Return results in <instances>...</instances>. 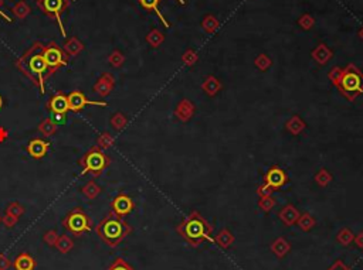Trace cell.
<instances>
[{
	"instance_id": "cell-1",
	"label": "cell",
	"mask_w": 363,
	"mask_h": 270,
	"mask_svg": "<svg viewBox=\"0 0 363 270\" xmlns=\"http://www.w3.org/2000/svg\"><path fill=\"white\" fill-rule=\"evenodd\" d=\"M43 51H44V46L41 43H34L33 47L26 51L17 61L19 70L27 75L34 85L40 88L41 94L46 92V81L51 76Z\"/></svg>"
},
{
	"instance_id": "cell-2",
	"label": "cell",
	"mask_w": 363,
	"mask_h": 270,
	"mask_svg": "<svg viewBox=\"0 0 363 270\" xmlns=\"http://www.w3.org/2000/svg\"><path fill=\"white\" fill-rule=\"evenodd\" d=\"M328 78L332 85L338 88L339 94L349 102H353L363 94V73L352 62L343 68L334 67L328 73Z\"/></svg>"
},
{
	"instance_id": "cell-3",
	"label": "cell",
	"mask_w": 363,
	"mask_h": 270,
	"mask_svg": "<svg viewBox=\"0 0 363 270\" xmlns=\"http://www.w3.org/2000/svg\"><path fill=\"white\" fill-rule=\"evenodd\" d=\"M213 225L206 221L199 211H192L188 217L180 222L176 228L179 233L190 246H199L203 242H214L212 236Z\"/></svg>"
},
{
	"instance_id": "cell-4",
	"label": "cell",
	"mask_w": 363,
	"mask_h": 270,
	"mask_svg": "<svg viewBox=\"0 0 363 270\" xmlns=\"http://www.w3.org/2000/svg\"><path fill=\"white\" fill-rule=\"evenodd\" d=\"M95 231H97V235L100 236L102 242H105L111 247H115L132 232V226L124 218L118 217L116 214H113L111 211L108 215H105L101 220L100 223L95 228Z\"/></svg>"
},
{
	"instance_id": "cell-5",
	"label": "cell",
	"mask_w": 363,
	"mask_h": 270,
	"mask_svg": "<svg viewBox=\"0 0 363 270\" xmlns=\"http://www.w3.org/2000/svg\"><path fill=\"white\" fill-rule=\"evenodd\" d=\"M110 163H111L110 156H107L100 147H92L80 160L83 174H91L94 177H98L100 174H102V172L110 166Z\"/></svg>"
},
{
	"instance_id": "cell-6",
	"label": "cell",
	"mask_w": 363,
	"mask_h": 270,
	"mask_svg": "<svg viewBox=\"0 0 363 270\" xmlns=\"http://www.w3.org/2000/svg\"><path fill=\"white\" fill-rule=\"evenodd\" d=\"M63 226L74 235H83L92 229V221L83 209L74 208L64 217Z\"/></svg>"
},
{
	"instance_id": "cell-7",
	"label": "cell",
	"mask_w": 363,
	"mask_h": 270,
	"mask_svg": "<svg viewBox=\"0 0 363 270\" xmlns=\"http://www.w3.org/2000/svg\"><path fill=\"white\" fill-rule=\"evenodd\" d=\"M43 54H44V60H46V64H47V67L50 70L51 75L54 74L60 67H63V65L67 64V58H65L64 52L54 43L44 46Z\"/></svg>"
},
{
	"instance_id": "cell-8",
	"label": "cell",
	"mask_w": 363,
	"mask_h": 270,
	"mask_svg": "<svg viewBox=\"0 0 363 270\" xmlns=\"http://www.w3.org/2000/svg\"><path fill=\"white\" fill-rule=\"evenodd\" d=\"M38 4H40V7L43 9V12L46 13V14H49L50 17L57 19V23L61 27V33H63V36H65L64 34L63 25H61V14L67 9L68 1L67 0H40Z\"/></svg>"
},
{
	"instance_id": "cell-9",
	"label": "cell",
	"mask_w": 363,
	"mask_h": 270,
	"mask_svg": "<svg viewBox=\"0 0 363 270\" xmlns=\"http://www.w3.org/2000/svg\"><path fill=\"white\" fill-rule=\"evenodd\" d=\"M68 106H70V111L78 112L83 111L85 106H107V102L89 100L80 91H74L68 95Z\"/></svg>"
},
{
	"instance_id": "cell-10",
	"label": "cell",
	"mask_w": 363,
	"mask_h": 270,
	"mask_svg": "<svg viewBox=\"0 0 363 270\" xmlns=\"http://www.w3.org/2000/svg\"><path fill=\"white\" fill-rule=\"evenodd\" d=\"M134 207H135V204H134L132 198L129 196H126V194L116 196L112 199V202H111L112 212L116 214L118 217H121V218H125L126 215H129L134 211Z\"/></svg>"
},
{
	"instance_id": "cell-11",
	"label": "cell",
	"mask_w": 363,
	"mask_h": 270,
	"mask_svg": "<svg viewBox=\"0 0 363 270\" xmlns=\"http://www.w3.org/2000/svg\"><path fill=\"white\" fill-rule=\"evenodd\" d=\"M287 181H288L287 172H284L281 167H278V166H273L264 175V183L268 184L270 187H273L274 190L281 188L282 185L287 184Z\"/></svg>"
},
{
	"instance_id": "cell-12",
	"label": "cell",
	"mask_w": 363,
	"mask_h": 270,
	"mask_svg": "<svg viewBox=\"0 0 363 270\" xmlns=\"http://www.w3.org/2000/svg\"><path fill=\"white\" fill-rule=\"evenodd\" d=\"M195 112H196V106L192 100L189 99H182L175 109V116L180 121V122L186 123L189 122L193 116H195Z\"/></svg>"
},
{
	"instance_id": "cell-13",
	"label": "cell",
	"mask_w": 363,
	"mask_h": 270,
	"mask_svg": "<svg viewBox=\"0 0 363 270\" xmlns=\"http://www.w3.org/2000/svg\"><path fill=\"white\" fill-rule=\"evenodd\" d=\"M47 108H49L53 113H56V115H64V113H67V112L70 111V106H68V97H65L64 94H57V95H54V97L49 100Z\"/></svg>"
},
{
	"instance_id": "cell-14",
	"label": "cell",
	"mask_w": 363,
	"mask_h": 270,
	"mask_svg": "<svg viewBox=\"0 0 363 270\" xmlns=\"http://www.w3.org/2000/svg\"><path fill=\"white\" fill-rule=\"evenodd\" d=\"M49 147H50L49 142H46L43 139H33L27 146V153L34 159H41L47 154Z\"/></svg>"
},
{
	"instance_id": "cell-15",
	"label": "cell",
	"mask_w": 363,
	"mask_h": 270,
	"mask_svg": "<svg viewBox=\"0 0 363 270\" xmlns=\"http://www.w3.org/2000/svg\"><path fill=\"white\" fill-rule=\"evenodd\" d=\"M223 88V84L220 82L219 78H216L214 75H209L204 78V81L201 82V89L204 91V94L207 97H216Z\"/></svg>"
},
{
	"instance_id": "cell-16",
	"label": "cell",
	"mask_w": 363,
	"mask_h": 270,
	"mask_svg": "<svg viewBox=\"0 0 363 270\" xmlns=\"http://www.w3.org/2000/svg\"><path fill=\"white\" fill-rule=\"evenodd\" d=\"M13 268L16 270H34L37 266V262L28 253H20L13 260Z\"/></svg>"
},
{
	"instance_id": "cell-17",
	"label": "cell",
	"mask_w": 363,
	"mask_h": 270,
	"mask_svg": "<svg viewBox=\"0 0 363 270\" xmlns=\"http://www.w3.org/2000/svg\"><path fill=\"white\" fill-rule=\"evenodd\" d=\"M300 211L295 208L294 205H285L284 208L279 211V214H278V217H279V220L284 222L287 226H291V225H294V223H297L298 221V218H300Z\"/></svg>"
},
{
	"instance_id": "cell-18",
	"label": "cell",
	"mask_w": 363,
	"mask_h": 270,
	"mask_svg": "<svg viewBox=\"0 0 363 270\" xmlns=\"http://www.w3.org/2000/svg\"><path fill=\"white\" fill-rule=\"evenodd\" d=\"M270 249H271V252L276 255L277 258L284 259L291 252V244L285 238L281 236V238H277L276 241L270 245Z\"/></svg>"
},
{
	"instance_id": "cell-19",
	"label": "cell",
	"mask_w": 363,
	"mask_h": 270,
	"mask_svg": "<svg viewBox=\"0 0 363 270\" xmlns=\"http://www.w3.org/2000/svg\"><path fill=\"white\" fill-rule=\"evenodd\" d=\"M311 55H312V58L318 62V64L325 65V64H328V62L331 61V58H332V51L328 49L325 44H318V46L312 49Z\"/></svg>"
},
{
	"instance_id": "cell-20",
	"label": "cell",
	"mask_w": 363,
	"mask_h": 270,
	"mask_svg": "<svg viewBox=\"0 0 363 270\" xmlns=\"http://www.w3.org/2000/svg\"><path fill=\"white\" fill-rule=\"evenodd\" d=\"M112 86H113L112 75L105 74L104 76H101L100 81L95 84V86H94V91H95V92H98V94L102 95V97H107V95H110V92H111Z\"/></svg>"
},
{
	"instance_id": "cell-21",
	"label": "cell",
	"mask_w": 363,
	"mask_h": 270,
	"mask_svg": "<svg viewBox=\"0 0 363 270\" xmlns=\"http://www.w3.org/2000/svg\"><path fill=\"white\" fill-rule=\"evenodd\" d=\"M234 241H236V238H234V235L230 232L227 228L224 229H222L220 232L217 233L216 236H214V242L217 244V245L220 246L222 249H228L230 246L234 244Z\"/></svg>"
},
{
	"instance_id": "cell-22",
	"label": "cell",
	"mask_w": 363,
	"mask_h": 270,
	"mask_svg": "<svg viewBox=\"0 0 363 270\" xmlns=\"http://www.w3.org/2000/svg\"><path fill=\"white\" fill-rule=\"evenodd\" d=\"M305 126L307 124L304 122V119H301L298 115H294L292 118H289V121L287 122V130L291 135L298 136L305 130Z\"/></svg>"
},
{
	"instance_id": "cell-23",
	"label": "cell",
	"mask_w": 363,
	"mask_h": 270,
	"mask_svg": "<svg viewBox=\"0 0 363 270\" xmlns=\"http://www.w3.org/2000/svg\"><path fill=\"white\" fill-rule=\"evenodd\" d=\"M297 225H298V228H300L301 231L309 232V231H312L313 228H315L316 221H315V218H313L311 214L304 212L302 215H300V218H298V221H297Z\"/></svg>"
},
{
	"instance_id": "cell-24",
	"label": "cell",
	"mask_w": 363,
	"mask_h": 270,
	"mask_svg": "<svg viewBox=\"0 0 363 270\" xmlns=\"http://www.w3.org/2000/svg\"><path fill=\"white\" fill-rule=\"evenodd\" d=\"M159 1H161V0H139V3H140L142 7H145L146 10H153V12L159 16V19L162 20V23L165 27H170V25L168 23V20L165 19V16H163L162 13H161V10H159Z\"/></svg>"
},
{
	"instance_id": "cell-25",
	"label": "cell",
	"mask_w": 363,
	"mask_h": 270,
	"mask_svg": "<svg viewBox=\"0 0 363 270\" xmlns=\"http://www.w3.org/2000/svg\"><path fill=\"white\" fill-rule=\"evenodd\" d=\"M56 247H57V250L60 252V253H68L73 247H74V242H73V239L71 238H68L67 235H61V236H58V239H57V242H56Z\"/></svg>"
},
{
	"instance_id": "cell-26",
	"label": "cell",
	"mask_w": 363,
	"mask_h": 270,
	"mask_svg": "<svg viewBox=\"0 0 363 270\" xmlns=\"http://www.w3.org/2000/svg\"><path fill=\"white\" fill-rule=\"evenodd\" d=\"M353 239H355V235H353V232L349 228H342L338 232V235H336V241L343 246L351 245Z\"/></svg>"
},
{
	"instance_id": "cell-27",
	"label": "cell",
	"mask_w": 363,
	"mask_h": 270,
	"mask_svg": "<svg viewBox=\"0 0 363 270\" xmlns=\"http://www.w3.org/2000/svg\"><path fill=\"white\" fill-rule=\"evenodd\" d=\"M315 181L319 187H328L329 183L332 181V174L328 172L326 169H321L319 172L315 174Z\"/></svg>"
},
{
	"instance_id": "cell-28",
	"label": "cell",
	"mask_w": 363,
	"mask_h": 270,
	"mask_svg": "<svg viewBox=\"0 0 363 270\" xmlns=\"http://www.w3.org/2000/svg\"><path fill=\"white\" fill-rule=\"evenodd\" d=\"M38 130L44 136H51L57 132V124L53 122L51 119H46V121H43V122L40 123Z\"/></svg>"
},
{
	"instance_id": "cell-29",
	"label": "cell",
	"mask_w": 363,
	"mask_h": 270,
	"mask_svg": "<svg viewBox=\"0 0 363 270\" xmlns=\"http://www.w3.org/2000/svg\"><path fill=\"white\" fill-rule=\"evenodd\" d=\"M201 27L207 31V33H214L216 31V28L219 27V20L212 16V14H207L204 19H203V22H201Z\"/></svg>"
},
{
	"instance_id": "cell-30",
	"label": "cell",
	"mask_w": 363,
	"mask_h": 270,
	"mask_svg": "<svg viewBox=\"0 0 363 270\" xmlns=\"http://www.w3.org/2000/svg\"><path fill=\"white\" fill-rule=\"evenodd\" d=\"M254 65L260 70V71H267L268 68H271L273 65V61L268 55L265 54H260L255 60H254Z\"/></svg>"
},
{
	"instance_id": "cell-31",
	"label": "cell",
	"mask_w": 363,
	"mask_h": 270,
	"mask_svg": "<svg viewBox=\"0 0 363 270\" xmlns=\"http://www.w3.org/2000/svg\"><path fill=\"white\" fill-rule=\"evenodd\" d=\"M81 191H83V194L87 196L88 199H94V198H97L98 194H100V187L95 184V183L89 181L87 185L83 187Z\"/></svg>"
},
{
	"instance_id": "cell-32",
	"label": "cell",
	"mask_w": 363,
	"mask_h": 270,
	"mask_svg": "<svg viewBox=\"0 0 363 270\" xmlns=\"http://www.w3.org/2000/svg\"><path fill=\"white\" fill-rule=\"evenodd\" d=\"M6 214L19 220V218L25 214V208H23L19 202H12V204H9V207L6 208Z\"/></svg>"
},
{
	"instance_id": "cell-33",
	"label": "cell",
	"mask_w": 363,
	"mask_h": 270,
	"mask_svg": "<svg viewBox=\"0 0 363 270\" xmlns=\"http://www.w3.org/2000/svg\"><path fill=\"white\" fill-rule=\"evenodd\" d=\"M258 207H260V209H263L264 212H270L271 209L276 207V199L273 198V196L260 198V201H258Z\"/></svg>"
},
{
	"instance_id": "cell-34",
	"label": "cell",
	"mask_w": 363,
	"mask_h": 270,
	"mask_svg": "<svg viewBox=\"0 0 363 270\" xmlns=\"http://www.w3.org/2000/svg\"><path fill=\"white\" fill-rule=\"evenodd\" d=\"M163 34L159 31V30H153V31H150L149 34H148V43H149L152 47H159V44L163 41Z\"/></svg>"
},
{
	"instance_id": "cell-35",
	"label": "cell",
	"mask_w": 363,
	"mask_h": 270,
	"mask_svg": "<svg viewBox=\"0 0 363 270\" xmlns=\"http://www.w3.org/2000/svg\"><path fill=\"white\" fill-rule=\"evenodd\" d=\"M107 270H135V269H134V268L122 258H116L112 262V265H111Z\"/></svg>"
},
{
	"instance_id": "cell-36",
	"label": "cell",
	"mask_w": 363,
	"mask_h": 270,
	"mask_svg": "<svg viewBox=\"0 0 363 270\" xmlns=\"http://www.w3.org/2000/svg\"><path fill=\"white\" fill-rule=\"evenodd\" d=\"M199 60V55H197V52L195 51V49H189L185 54H183V57H182V61L185 62L188 67H192L193 64H196V61Z\"/></svg>"
},
{
	"instance_id": "cell-37",
	"label": "cell",
	"mask_w": 363,
	"mask_h": 270,
	"mask_svg": "<svg viewBox=\"0 0 363 270\" xmlns=\"http://www.w3.org/2000/svg\"><path fill=\"white\" fill-rule=\"evenodd\" d=\"M111 123H112L113 129L121 130V129H122V127L126 124V118L124 116V113L118 112L116 115H113V118L111 119Z\"/></svg>"
},
{
	"instance_id": "cell-38",
	"label": "cell",
	"mask_w": 363,
	"mask_h": 270,
	"mask_svg": "<svg viewBox=\"0 0 363 270\" xmlns=\"http://www.w3.org/2000/svg\"><path fill=\"white\" fill-rule=\"evenodd\" d=\"M298 25H300L304 30H309V28H312L313 25H315V20H313L312 16H309V14H304L302 17H300Z\"/></svg>"
},
{
	"instance_id": "cell-39",
	"label": "cell",
	"mask_w": 363,
	"mask_h": 270,
	"mask_svg": "<svg viewBox=\"0 0 363 270\" xmlns=\"http://www.w3.org/2000/svg\"><path fill=\"white\" fill-rule=\"evenodd\" d=\"M113 143V139L112 136L110 135V133H104V135H101V137L98 139V147H102V148H108Z\"/></svg>"
},
{
	"instance_id": "cell-40",
	"label": "cell",
	"mask_w": 363,
	"mask_h": 270,
	"mask_svg": "<svg viewBox=\"0 0 363 270\" xmlns=\"http://www.w3.org/2000/svg\"><path fill=\"white\" fill-rule=\"evenodd\" d=\"M274 193V188L270 187L268 184H261L258 188H257V194L260 196V198H264V196H271Z\"/></svg>"
},
{
	"instance_id": "cell-41",
	"label": "cell",
	"mask_w": 363,
	"mask_h": 270,
	"mask_svg": "<svg viewBox=\"0 0 363 270\" xmlns=\"http://www.w3.org/2000/svg\"><path fill=\"white\" fill-rule=\"evenodd\" d=\"M57 239H58V236H57V232H56V231H49V232H46L44 238H43V241L50 246L56 245Z\"/></svg>"
},
{
	"instance_id": "cell-42",
	"label": "cell",
	"mask_w": 363,
	"mask_h": 270,
	"mask_svg": "<svg viewBox=\"0 0 363 270\" xmlns=\"http://www.w3.org/2000/svg\"><path fill=\"white\" fill-rule=\"evenodd\" d=\"M110 62L112 64L113 67H119V65H122V62H124V55H122L121 52L115 51V52L111 54V57H110Z\"/></svg>"
},
{
	"instance_id": "cell-43",
	"label": "cell",
	"mask_w": 363,
	"mask_h": 270,
	"mask_svg": "<svg viewBox=\"0 0 363 270\" xmlns=\"http://www.w3.org/2000/svg\"><path fill=\"white\" fill-rule=\"evenodd\" d=\"M1 222L4 223V226L6 228H13V226H16V223H17V218H14V217H10V215H4L3 218H1Z\"/></svg>"
},
{
	"instance_id": "cell-44",
	"label": "cell",
	"mask_w": 363,
	"mask_h": 270,
	"mask_svg": "<svg viewBox=\"0 0 363 270\" xmlns=\"http://www.w3.org/2000/svg\"><path fill=\"white\" fill-rule=\"evenodd\" d=\"M12 266V262L3 253H0V270H7Z\"/></svg>"
},
{
	"instance_id": "cell-45",
	"label": "cell",
	"mask_w": 363,
	"mask_h": 270,
	"mask_svg": "<svg viewBox=\"0 0 363 270\" xmlns=\"http://www.w3.org/2000/svg\"><path fill=\"white\" fill-rule=\"evenodd\" d=\"M326 270H352V269L348 266V265H345L342 260H336V262H335V263H334L329 269H326Z\"/></svg>"
},
{
	"instance_id": "cell-46",
	"label": "cell",
	"mask_w": 363,
	"mask_h": 270,
	"mask_svg": "<svg viewBox=\"0 0 363 270\" xmlns=\"http://www.w3.org/2000/svg\"><path fill=\"white\" fill-rule=\"evenodd\" d=\"M353 242H355V245L358 246V247L363 249V232H359L358 235H355V239H353Z\"/></svg>"
},
{
	"instance_id": "cell-47",
	"label": "cell",
	"mask_w": 363,
	"mask_h": 270,
	"mask_svg": "<svg viewBox=\"0 0 363 270\" xmlns=\"http://www.w3.org/2000/svg\"><path fill=\"white\" fill-rule=\"evenodd\" d=\"M0 16H1V17H3V19H6V20H7V22H10V23H12V19H10V17H9V16H6V14H4V13L1 12V10H0Z\"/></svg>"
},
{
	"instance_id": "cell-48",
	"label": "cell",
	"mask_w": 363,
	"mask_h": 270,
	"mask_svg": "<svg viewBox=\"0 0 363 270\" xmlns=\"http://www.w3.org/2000/svg\"><path fill=\"white\" fill-rule=\"evenodd\" d=\"M359 36H361V38H362V40H363V27H362V28H361V31H359Z\"/></svg>"
},
{
	"instance_id": "cell-49",
	"label": "cell",
	"mask_w": 363,
	"mask_h": 270,
	"mask_svg": "<svg viewBox=\"0 0 363 270\" xmlns=\"http://www.w3.org/2000/svg\"><path fill=\"white\" fill-rule=\"evenodd\" d=\"M1 106H3V98L0 97V109H1Z\"/></svg>"
},
{
	"instance_id": "cell-50",
	"label": "cell",
	"mask_w": 363,
	"mask_h": 270,
	"mask_svg": "<svg viewBox=\"0 0 363 270\" xmlns=\"http://www.w3.org/2000/svg\"><path fill=\"white\" fill-rule=\"evenodd\" d=\"M177 1H179V3H180V4H185V3H186V1H185V0H177Z\"/></svg>"
},
{
	"instance_id": "cell-51",
	"label": "cell",
	"mask_w": 363,
	"mask_h": 270,
	"mask_svg": "<svg viewBox=\"0 0 363 270\" xmlns=\"http://www.w3.org/2000/svg\"><path fill=\"white\" fill-rule=\"evenodd\" d=\"M0 222H1V217H0Z\"/></svg>"
}]
</instances>
